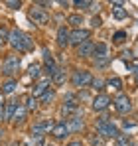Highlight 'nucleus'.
Here are the masks:
<instances>
[{"instance_id": "f257e3e1", "label": "nucleus", "mask_w": 138, "mask_h": 146, "mask_svg": "<svg viewBox=\"0 0 138 146\" xmlns=\"http://www.w3.org/2000/svg\"><path fill=\"white\" fill-rule=\"evenodd\" d=\"M8 42H10L12 48L18 49V51H30V49H34V42H32V38H30L26 32L18 30V28L10 30V34H8Z\"/></svg>"}, {"instance_id": "f03ea898", "label": "nucleus", "mask_w": 138, "mask_h": 146, "mask_svg": "<svg viewBox=\"0 0 138 146\" xmlns=\"http://www.w3.org/2000/svg\"><path fill=\"white\" fill-rule=\"evenodd\" d=\"M97 132H99V136H103V138H116L120 132H118V128H116V124L113 121H109V117H101L99 121H97Z\"/></svg>"}, {"instance_id": "7ed1b4c3", "label": "nucleus", "mask_w": 138, "mask_h": 146, "mask_svg": "<svg viewBox=\"0 0 138 146\" xmlns=\"http://www.w3.org/2000/svg\"><path fill=\"white\" fill-rule=\"evenodd\" d=\"M18 69H20V57H18L16 53L6 55L4 61H2V75H6V77L12 79V75H16Z\"/></svg>"}, {"instance_id": "20e7f679", "label": "nucleus", "mask_w": 138, "mask_h": 146, "mask_svg": "<svg viewBox=\"0 0 138 146\" xmlns=\"http://www.w3.org/2000/svg\"><path fill=\"white\" fill-rule=\"evenodd\" d=\"M93 55H95V65L97 67H105V65H109V46L105 44V42H99V44H95V51H93Z\"/></svg>"}, {"instance_id": "39448f33", "label": "nucleus", "mask_w": 138, "mask_h": 146, "mask_svg": "<svg viewBox=\"0 0 138 146\" xmlns=\"http://www.w3.org/2000/svg\"><path fill=\"white\" fill-rule=\"evenodd\" d=\"M71 83H73V87H87V85H91L93 83V77L89 71H85V69H77V71L73 73V77H71Z\"/></svg>"}, {"instance_id": "423d86ee", "label": "nucleus", "mask_w": 138, "mask_h": 146, "mask_svg": "<svg viewBox=\"0 0 138 146\" xmlns=\"http://www.w3.org/2000/svg\"><path fill=\"white\" fill-rule=\"evenodd\" d=\"M30 20L34 24H47L49 22V14L46 12V8H40V6H32L30 8Z\"/></svg>"}, {"instance_id": "0eeeda50", "label": "nucleus", "mask_w": 138, "mask_h": 146, "mask_svg": "<svg viewBox=\"0 0 138 146\" xmlns=\"http://www.w3.org/2000/svg\"><path fill=\"white\" fill-rule=\"evenodd\" d=\"M113 103H115V109L120 113V115H126V113H130V111H132V103H130L128 95H124V93L116 95Z\"/></svg>"}, {"instance_id": "6e6552de", "label": "nucleus", "mask_w": 138, "mask_h": 146, "mask_svg": "<svg viewBox=\"0 0 138 146\" xmlns=\"http://www.w3.org/2000/svg\"><path fill=\"white\" fill-rule=\"evenodd\" d=\"M89 40V30H83V28H77L71 32V38H69V46H81Z\"/></svg>"}, {"instance_id": "1a4fd4ad", "label": "nucleus", "mask_w": 138, "mask_h": 146, "mask_svg": "<svg viewBox=\"0 0 138 146\" xmlns=\"http://www.w3.org/2000/svg\"><path fill=\"white\" fill-rule=\"evenodd\" d=\"M69 134H71V130H69L67 121L55 122V126H53V130H51V136H53V138H57V140H63V138H67Z\"/></svg>"}, {"instance_id": "9d476101", "label": "nucleus", "mask_w": 138, "mask_h": 146, "mask_svg": "<svg viewBox=\"0 0 138 146\" xmlns=\"http://www.w3.org/2000/svg\"><path fill=\"white\" fill-rule=\"evenodd\" d=\"M111 103H113V101H111V97H107V95L99 93L97 97L93 99V111H97V113H101V111H107Z\"/></svg>"}, {"instance_id": "9b49d317", "label": "nucleus", "mask_w": 138, "mask_h": 146, "mask_svg": "<svg viewBox=\"0 0 138 146\" xmlns=\"http://www.w3.org/2000/svg\"><path fill=\"white\" fill-rule=\"evenodd\" d=\"M49 83H51V77H46V79H42V81H38L34 87H32V97H42L44 93L47 91V87H49Z\"/></svg>"}, {"instance_id": "f8f14e48", "label": "nucleus", "mask_w": 138, "mask_h": 146, "mask_svg": "<svg viewBox=\"0 0 138 146\" xmlns=\"http://www.w3.org/2000/svg\"><path fill=\"white\" fill-rule=\"evenodd\" d=\"M42 55H44V63H46V69L47 73H49V77L55 73V69H57V65H55V59H53V55H51V51L47 48L42 49Z\"/></svg>"}, {"instance_id": "ddd939ff", "label": "nucleus", "mask_w": 138, "mask_h": 146, "mask_svg": "<svg viewBox=\"0 0 138 146\" xmlns=\"http://www.w3.org/2000/svg\"><path fill=\"white\" fill-rule=\"evenodd\" d=\"M93 51H95V44H93L91 40H87L85 44H81L77 48V55L79 57H89V55H93Z\"/></svg>"}, {"instance_id": "4468645a", "label": "nucleus", "mask_w": 138, "mask_h": 146, "mask_svg": "<svg viewBox=\"0 0 138 146\" xmlns=\"http://www.w3.org/2000/svg\"><path fill=\"white\" fill-rule=\"evenodd\" d=\"M69 38H71V32H67L65 26H61V28L57 30V44H59L61 48H65V46H69Z\"/></svg>"}, {"instance_id": "2eb2a0df", "label": "nucleus", "mask_w": 138, "mask_h": 146, "mask_svg": "<svg viewBox=\"0 0 138 146\" xmlns=\"http://www.w3.org/2000/svg\"><path fill=\"white\" fill-rule=\"evenodd\" d=\"M67 124H69V130H71V132H81L83 126H85V122H83L81 117H71L67 121Z\"/></svg>"}, {"instance_id": "dca6fc26", "label": "nucleus", "mask_w": 138, "mask_h": 146, "mask_svg": "<svg viewBox=\"0 0 138 146\" xmlns=\"http://www.w3.org/2000/svg\"><path fill=\"white\" fill-rule=\"evenodd\" d=\"M26 117H28V109H26V105H22V103H18L16 105V113H14V122H24L26 121Z\"/></svg>"}, {"instance_id": "f3484780", "label": "nucleus", "mask_w": 138, "mask_h": 146, "mask_svg": "<svg viewBox=\"0 0 138 146\" xmlns=\"http://www.w3.org/2000/svg\"><path fill=\"white\" fill-rule=\"evenodd\" d=\"M16 87H18V81L16 79H8V81H4L2 83V95H12L14 91H16Z\"/></svg>"}, {"instance_id": "a211bd4d", "label": "nucleus", "mask_w": 138, "mask_h": 146, "mask_svg": "<svg viewBox=\"0 0 138 146\" xmlns=\"http://www.w3.org/2000/svg\"><path fill=\"white\" fill-rule=\"evenodd\" d=\"M65 79H67V75H65V69H61V67H57L55 73L51 75V83H55V85H63Z\"/></svg>"}, {"instance_id": "6ab92c4d", "label": "nucleus", "mask_w": 138, "mask_h": 146, "mask_svg": "<svg viewBox=\"0 0 138 146\" xmlns=\"http://www.w3.org/2000/svg\"><path fill=\"white\" fill-rule=\"evenodd\" d=\"M75 109H77V101L71 97V95H67V101H65L63 107H61V113H63V115H69V113H73Z\"/></svg>"}, {"instance_id": "aec40b11", "label": "nucleus", "mask_w": 138, "mask_h": 146, "mask_svg": "<svg viewBox=\"0 0 138 146\" xmlns=\"http://www.w3.org/2000/svg\"><path fill=\"white\" fill-rule=\"evenodd\" d=\"M16 105H18V103H14V101H10V103L6 105V109H4V121H14Z\"/></svg>"}, {"instance_id": "412c9836", "label": "nucleus", "mask_w": 138, "mask_h": 146, "mask_svg": "<svg viewBox=\"0 0 138 146\" xmlns=\"http://www.w3.org/2000/svg\"><path fill=\"white\" fill-rule=\"evenodd\" d=\"M113 16H115V20H124V18H128V10L122 6H116L113 8Z\"/></svg>"}, {"instance_id": "4be33fe9", "label": "nucleus", "mask_w": 138, "mask_h": 146, "mask_svg": "<svg viewBox=\"0 0 138 146\" xmlns=\"http://www.w3.org/2000/svg\"><path fill=\"white\" fill-rule=\"evenodd\" d=\"M107 87H111V89H115V91H120V89H122V79H120V77H111V79H107Z\"/></svg>"}, {"instance_id": "5701e85b", "label": "nucleus", "mask_w": 138, "mask_h": 146, "mask_svg": "<svg viewBox=\"0 0 138 146\" xmlns=\"http://www.w3.org/2000/svg\"><path fill=\"white\" fill-rule=\"evenodd\" d=\"M115 146H130V138H128V134H118L115 138Z\"/></svg>"}, {"instance_id": "b1692460", "label": "nucleus", "mask_w": 138, "mask_h": 146, "mask_svg": "<svg viewBox=\"0 0 138 146\" xmlns=\"http://www.w3.org/2000/svg\"><path fill=\"white\" fill-rule=\"evenodd\" d=\"M67 22L71 26H75V28H81V24H83V16L81 14H71L67 18Z\"/></svg>"}, {"instance_id": "393cba45", "label": "nucleus", "mask_w": 138, "mask_h": 146, "mask_svg": "<svg viewBox=\"0 0 138 146\" xmlns=\"http://www.w3.org/2000/svg\"><path fill=\"white\" fill-rule=\"evenodd\" d=\"M26 109H28V113H30V111H36V109H38V99L30 95V97L26 99Z\"/></svg>"}, {"instance_id": "a878e982", "label": "nucleus", "mask_w": 138, "mask_h": 146, "mask_svg": "<svg viewBox=\"0 0 138 146\" xmlns=\"http://www.w3.org/2000/svg\"><path fill=\"white\" fill-rule=\"evenodd\" d=\"M73 6L81 8V10H87V8H93V2H87V0H75Z\"/></svg>"}, {"instance_id": "bb28decb", "label": "nucleus", "mask_w": 138, "mask_h": 146, "mask_svg": "<svg viewBox=\"0 0 138 146\" xmlns=\"http://www.w3.org/2000/svg\"><path fill=\"white\" fill-rule=\"evenodd\" d=\"M53 97H55V91H53V89H47L46 93L42 95L40 101H42V103H49V101H53Z\"/></svg>"}, {"instance_id": "cd10ccee", "label": "nucleus", "mask_w": 138, "mask_h": 146, "mask_svg": "<svg viewBox=\"0 0 138 146\" xmlns=\"http://www.w3.org/2000/svg\"><path fill=\"white\" fill-rule=\"evenodd\" d=\"M28 75L30 77H40V63H34V65H30V69H28Z\"/></svg>"}, {"instance_id": "c85d7f7f", "label": "nucleus", "mask_w": 138, "mask_h": 146, "mask_svg": "<svg viewBox=\"0 0 138 146\" xmlns=\"http://www.w3.org/2000/svg\"><path fill=\"white\" fill-rule=\"evenodd\" d=\"M113 40H115L116 44H120V42H124V40H126V32H122V30H120V32H116L115 36H113Z\"/></svg>"}, {"instance_id": "c756f323", "label": "nucleus", "mask_w": 138, "mask_h": 146, "mask_svg": "<svg viewBox=\"0 0 138 146\" xmlns=\"http://www.w3.org/2000/svg\"><path fill=\"white\" fill-rule=\"evenodd\" d=\"M103 85H107L103 79H93V83H91V87H93V89H97V91H101V89H103Z\"/></svg>"}, {"instance_id": "7c9ffc66", "label": "nucleus", "mask_w": 138, "mask_h": 146, "mask_svg": "<svg viewBox=\"0 0 138 146\" xmlns=\"http://www.w3.org/2000/svg\"><path fill=\"white\" fill-rule=\"evenodd\" d=\"M44 138H46V136H38V134H32V142H34L36 146H46V144H44Z\"/></svg>"}, {"instance_id": "2f4dec72", "label": "nucleus", "mask_w": 138, "mask_h": 146, "mask_svg": "<svg viewBox=\"0 0 138 146\" xmlns=\"http://www.w3.org/2000/svg\"><path fill=\"white\" fill-rule=\"evenodd\" d=\"M4 4H6L8 8H12V10H18V8L22 6V2H20V0H18V2H16V0H8V2H4Z\"/></svg>"}, {"instance_id": "473e14b6", "label": "nucleus", "mask_w": 138, "mask_h": 146, "mask_svg": "<svg viewBox=\"0 0 138 146\" xmlns=\"http://www.w3.org/2000/svg\"><path fill=\"white\" fill-rule=\"evenodd\" d=\"M138 124L134 121H124L122 122V128H124V130H132V128H136Z\"/></svg>"}, {"instance_id": "72a5a7b5", "label": "nucleus", "mask_w": 138, "mask_h": 146, "mask_svg": "<svg viewBox=\"0 0 138 146\" xmlns=\"http://www.w3.org/2000/svg\"><path fill=\"white\" fill-rule=\"evenodd\" d=\"M91 142H93V146H105V144H103V136H99V134H97V136H93Z\"/></svg>"}, {"instance_id": "f704fd0d", "label": "nucleus", "mask_w": 138, "mask_h": 146, "mask_svg": "<svg viewBox=\"0 0 138 146\" xmlns=\"http://www.w3.org/2000/svg\"><path fill=\"white\" fill-rule=\"evenodd\" d=\"M4 109H6V105H4V99H2V93H0V121L4 119Z\"/></svg>"}, {"instance_id": "c9c22d12", "label": "nucleus", "mask_w": 138, "mask_h": 146, "mask_svg": "<svg viewBox=\"0 0 138 146\" xmlns=\"http://www.w3.org/2000/svg\"><path fill=\"white\" fill-rule=\"evenodd\" d=\"M103 24V20H101V18H99V16H95V18H93L91 20V26L93 28H99V26Z\"/></svg>"}, {"instance_id": "e433bc0d", "label": "nucleus", "mask_w": 138, "mask_h": 146, "mask_svg": "<svg viewBox=\"0 0 138 146\" xmlns=\"http://www.w3.org/2000/svg\"><path fill=\"white\" fill-rule=\"evenodd\" d=\"M128 69L134 73V75H138V63H134V65H128Z\"/></svg>"}, {"instance_id": "4c0bfd02", "label": "nucleus", "mask_w": 138, "mask_h": 146, "mask_svg": "<svg viewBox=\"0 0 138 146\" xmlns=\"http://www.w3.org/2000/svg\"><path fill=\"white\" fill-rule=\"evenodd\" d=\"M122 55H124V59H126V57H128V59H132V57H134V55H132V51H124Z\"/></svg>"}, {"instance_id": "58836bf2", "label": "nucleus", "mask_w": 138, "mask_h": 146, "mask_svg": "<svg viewBox=\"0 0 138 146\" xmlns=\"http://www.w3.org/2000/svg\"><path fill=\"white\" fill-rule=\"evenodd\" d=\"M67 146H83V144H81V142H79V140H73V142H69Z\"/></svg>"}, {"instance_id": "ea45409f", "label": "nucleus", "mask_w": 138, "mask_h": 146, "mask_svg": "<svg viewBox=\"0 0 138 146\" xmlns=\"http://www.w3.org/2000/svg\"><path fill=\"white\" fill-rule=\"evenodd\" d=\"M2 44H4V38L0 36V49H2Z\"/></svg>"}, {"instance_id": "a19ab883", "label": "nucleus", "mask_w": 138, "mask_h": 146, "mask_svg": "<svg viewBox=\"0 0 138 146\" xmlns=\"http://www.w3.org/2000/svg\"><path fill=\"white\" fill-rule=\"evenodd\" d=\"M46 146H53V144H46Z\"/></svg>"}, {"instance_id": "79ce46f5", "label": "nucleus", "mask_w": 138, "mask_h": 146, "mask_svg": "<svg viewBox=\"0 0 138 146\" xmlns=\"http://www.w3.org/2000/svg\"><path fill=\"white\" fill-rule=\"evenodd\" d=\"M136 81H138V75H136Z\"/></svg>"}, {"instance_id": "37998d69", "label": "nucleus", "mask_w": 138, "mask_h": 146, "mask_svg": "<svg viewBox=\"0 0 138 146\" xmlns=\"http://www.w3.org/2000/svg\"><path fill=\"white\" fill-rule=\"evenodd\" d=\"M0 134H2V130H0Z\"/></svg>"}]
</instances>
